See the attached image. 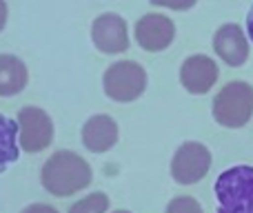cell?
<instances>
[{
    "label": "cell",
    "instance_id": "7",
    "mask_svg": "<svg viewBox=\"0 0 253 213\" xmlns=\"http://www.w3.org/2000/svg\"><path fill=\"white\" fill-rule=\"evenodd\" d=\"M91 43L105 56L125 53L129 49V27L120 13H100L91 22Z\"/></svg>",
    "mask_w": 253,
    "mask_h": 213
},
{
    "label": "cell",
    "instance_id": "12",
    "mask_svg": "<svg viewBox=\"0 0 253 213\" xmlns=\"http://www.w3.org/2000/svg\"><path fill=\"white\" fill-rule=\"evenodd\" d=\"M29 83V69L13 53H0V98L18 96Z\"/></svg>",
    "mask_w": 253,
    "mask_h": 213
},
{
    "label": "cell",
    "instance_id": "20",
    "mask_svg": "<svg viewBox=\"0 0 253 213\" xmlns=\"http://www.w3.org/2000/svg\"><path fill=\"white\" fill-rule=\"evenodd\" d=\"M114 213H131V211H126V209H116Z\"/></svg>",
    "mask_w": 253,
    "mask_h": 213
},
{
    "label": "cell",
    "instance_id": "15",
    "mask_svg": "<svg viewBox=\"0 0 253 213\" xmlns=\"http://www.w3.org/2000/svg\"><path fill=\"white\" fill-rule=\"evenodd\" d=\"M165 213H205L202 205L193 196H175L169 200Z\"/></svg>",
    "mask_w": 253,
    "mask_h": 213
},
{
    "label": "cell",
    "instance_id": "5",
    "mask_svg": "<svg viewBox=\"0 0 253 213\" xmlns=\"http://www.w3.org/2000/svg\"><path fill=\"white\" fill-rule=\"evenodd\" d=\"M18 147L25 153H40L51 147L56 129L42 107H22L18 111Z\"/></svg>",
    "mask_w": 253,
    "mask_h": 213
},
{
    "label": "cell",
    "instance_id": "3",
    "mask_svg": "<svg viewBox=\"0 0 253 213\" xmlns=\"http://www.w3.org/2000/svg\"><path fill=\"white\" fill-rule=\"evenodd\" d=\"M211 113L224 129H242L253 118V87L245 80L227 83L215 93Z\"/></svg>",
    "mask_w": 253,
    "mask_h": 213
},
{
    "label": "cell",
    "instance_id": "18",
    "mask_svg": "<svg viewBox=\"0 0 253 213\" xmlns=\"http://www.w3.org/2000/svg\"><path fill=\"white\" fill-rule=\"evenodd\" d=\"M7 18H9L7 2H4V0H0V31H2V29H4V25H7Z\"/></svg>",
    "mask_w": 253,
    "mask_h": 213
},
{
    "label": "cell",
    "instance_id": "14",
    "mask_svg": "<svg viewBox=\"0 0 253 213\" xmlns=\"http://www.w3.org/2000/svg\"><path fill=\"white\" fill-rule=\"evenodd\" d=\"M107 211H109V196L102 191H96L80 198L78 202H74L67 213H107Z\"/></svg>",
    "mask_w": 253,
    "mask_h": 213
},
{
    "label": "cell",
    "instance_id": "13",
    "mask_svg": "<svg viewBox=\"0 0 253 213\" xmlns=\"http://www.w3.org/2000/svg\"><path fill=\"white\" fill-rule=\"evenodd\" d=\"M16 133H18V125L16 120L2 116L0 113V173L7 169L9 165L18 160L20 156V147L16 142Z\"/></svg>",
    "mask_w": 253,
    "mask_h": 213
},
{
    "label": "cell",
    "instance_id": "2",
    "mask_svg": "<svg viewBox=\"0 0 253 213\" xmlns=\"http://www.w3.org/2000/svg\"><path fill=\"white\" fill-rule=\"evenodd\" d=\"M215 213H253V167L238 165L215 180Z\"/></svg>",
    "mask_w": 253,
    "mask_h": 213
},
{
    "label": "cell",
    "instance_id": "11",
    "mask_svg": "<svg viewBox=\"0 0 253 213\" xmlns=\"http://www.w3.org/2000/svg\"><path fill=\"white\" fill-rule=\"evenodd\" d=\"M80 138H83V144L87 147V151L107 153L118 144L120 138L118 122L111 116H107V113H96L83 125Z\"/></svg>",
    "mask_w": 253,
    "mask_h": 213
},
{
    "label": "cell",
    "instance_id": "19",
    "mask_svg": "<svg viewBox=\"0 0 253 213\" xmlns=\"http://www.w3.org/2000/svg\"><path fill=\"white\" fill-rule=\"evenodd\" d=\"M247 36H249V40L253 43V7L249 11V16H247Z\"/></svg>",
    "mask_w": 253,
    "mask_h": 213
},
{
    "label": "cell",
    "instance_id": "4",
    "mask_svg": "<svg viewBox=\"0 0 253 213\" xmlns=\"http://www.w3.org/2000/svg\"><path fill=\"white\" fill-rule=\"evenodd\" d=\"M147 71L135 60H118L107 67L102 89L114 102H133L147 91Z\"/></svg>",
    "mask_w": 253,
    "mask_h": 213
},
{
    "label": "cell",
    "instance_id": "16",
    "mask_svg": "<svg viewBox=\"0 0 253 213\" xmlns=\"http://www.w3.org/2000/svg\"><path fill=\"white\" fill-rule=\"evenodd\" d=\"M156 7H165V9H173V11H187V9L196 7L198 0H151Z\"/></svg>",
    "mask_w": 253,
    "mask_h": 213
},
{
    "label": "cell",
    "instance_id": "8",
    "mask_svg": "<svg viewBox=\"0 0 253 213\" xmlns=\"http://www.w3.org/2000/svg\"><path fill=\"white\" fill-rule=\"evenodd\" d=\"M133 38L149 53L165 51L175 40V25L165 13H144L133 27Z\"/></svg>",
    "mask_w": 253,
    "mask_h": 213
},
{
    "label": "cell",
    "instance_id": "1",
    "mask_svg": "<svg viewBox=\"0 0 253 213\" xmlns=\"http://www.w3.org/2000/svg\"><path fill=\"white\" fill-rule=\"evenodd\" d=\"M93 180V169L83 156L76 151H60L51 153L44 160L40 169V182L44 191L56 198H69L84 191Z\"/></svg>",
    "mask_w": 253,
    "mask_h": 213
},
{
    "label": "cell",
    "instance_id": "10",
    "mask_svg": "<svg viewBox=\"0 0 253 213\" xmlns=\"http://www.w3.org/2000/svg\"><path fill=\"white\" fill-rule=\"evenodd\" d=\"M213 51L229 67H242L249 60V38L240 25L227 22L213 34Z\"/></svg>",
    "mask_w": 253,
    "mask_h": 213
},
{
    "label": "cell",
    "instance_id": "17",
    "mask_svg": "<svg viewBox=\"0 0 253 213\" xmlns=\"http://www.w3.org/2000/svg\"><path fill=\"white\" fill-rule=\"evenodd\" d=\"M20 213H58V209H53L51 205H44V202H36V205L25 207Z\"/></svg>",
    "mask_w": 253,
    "mask_h": 213
},
{
    "label": "cell",
    "instance_id": "9",
    "mask_svg": "<svg viewBox=\"0 0 253 213\" xmlns=\"http://www.w3.org/2000/svg\"><path fill=\"white\" fill-rule=\"evenodd\" d=\"M218 65L213 58L196 53L189 56L187 60L180 65V85L184 87V91H189L191 96H205L213 89V85L218 83Z\"/></svg>",
    "mask_w": 253,
    "mask_h": 213
},
{
    "label": "cell",
    "instance_id": "6",
    "mask_svg": "<svg viewBox=\"0 0 253 213\" xmlns=\"http://www.w3.org/2000/svg\"><path fill=\"white\" fill-rule=\"evenodd\" d=\"M211 162L213 158H211L209 149L202 142L189 140V142L180 144L171 158V178L182 187L196 184L209 173Z\"/></svg>",
    "mask_w": 253,
    "mask_h": 213
}]
</instances>
